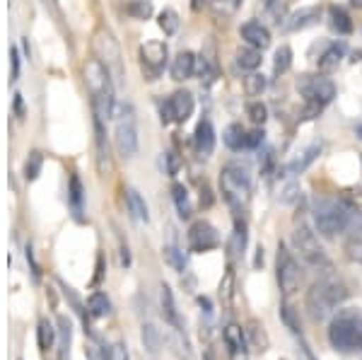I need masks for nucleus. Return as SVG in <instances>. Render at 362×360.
Returning a JSON list of instances; mask_svg holds the SVG:
<instances>
[{"label":"nucleus","mask_w":362,"mask_h":360,"mask_svg":"<svg viewBox=\"0 0 362 360\" xmlns=\"http://www.w3.org/2000/svg\"><path fill=\"white\" fill-rule=\"evenodd\" d=\"M165 252V259H167V264L172 266L174 271H179V274H184V269H186V257H184V252H181L179 247H174V245H169L162 249Z\"/></svg>","instance_id":"36"},{"label":"nucleus","mask_w":362,"mask_h":360,"mask_svg":"<svg viewBox=\"0 0 362 360\" xmlns=\"http://www.w3.org/2000/svg\"><path fill=\"white\" fill-rule=\"evenodd\" d=\"M160 305H162V317H165V322L172 324L174 332H184L179 310H177V300H174V293L167 283H162V288H160Z\"/></svg>","instance_id":"16"},{"label":"nucleus","mask_w":362,"mask_h":360,"mask_svg":"<svg viewBox=\"0 0 362 360\" xmlns=\"http://www.w3.org/2000/svg\"><path fill=\"white\" fill-rule=\"evenodd\" d=\"M276 278H278V286L280 293L285 298L295 295L300 290L302 283V269H300V261L295 259V254L290 252L288 247L280 242L278 245V257H276Z\"/></svg>","instance_id":"8"},{"label":"nucleus","mask_w":362,"mask_h":360,"mask_svg":"<svg viewBox=\"0 0 362 360\" xmlns=\"http://www.w3.org/2000/svg\"><path fill=\"white\" fill-rule=\"evenodd\" d=\"M167 44L165 42H148L140 46V68H143L145 78L157 80L165 73L167 66Z\"/></svg>","instance_id":"12"},{"label":"nucleus","mask_w":362,"mask_h":360,"mask_svg":"<svg viewBox=\"0 0 362 360\" xmlns=\"http://www.w3.org/2000/svg\"><path fill=\"white\" fill-rule=\"evenodd\" d=\"M126 13L136 17V20H148L153 15V5H150V0H133V3L126 5Z\"/></svg>","instance_id":"39"},{"label":"nucleus","mask_w":362,"mask_h":360,"mask_svg":"<svg viewBox=\"0 0 362 360\" xmlns=\"http://www.w3.org/2000/svg\"><path fill=\"white\" fill-rule=\"evenodd\" d=\"M297 92L307 104V119H314L326 104L334 102L336 85L324 75H300L297 78Z\"/></svg>","instance_id":"5"},{"label":"nucleus","mask_w":362,"mask_h":360,"mask_svg":"<svg viewBox=\"0 0 362 360\" xmlns=\"http://www.w3.org/2000/svg\"><path fill=\"white\" fill-rule=\"evenodd\" d=\"M247 249V223L244 220H235V235H232V252L244 254Z\"/></svg>","instance_id":"37"},{"label":"nucleus","mask_w":362,"mask_h":360,"mask_svg":"<svg viewBox=\"0 0 362 360\" xmlns=\"http://www.w3.org/2000/svg\"><path fill=\"white\" fill-rule=\"evenodd\" d=\"M280 317H283V322H285V324H288V327H290V332H293V334H297V336L302 334V327H300V317L295 315V310H293V307H290V305H283V307H280Z\"/></svg>","instance_id":"42"},{"label":"nucleus","mask_w":362,"mask_h":360,"mask_svg":"<svg viewBox=\"0 0 362 360\" xmlns=\"http://www.w3.org/2000/svg\"><path fill=\"white\" fill-rule=\"evenodd\" d=\"M126 203H128V211H131L133 218L140 220V223H148V220H150V211H148V203H145V199L140 196V191L128 189L126 191Z\"/></svg>","instance_id":"24"},{"label":"nucleus","mask_w":362,"mask_h":360,"mask_svg":"<svg viewBox=\"0 0 362 360\" xmlns=\"http://www.w3.org/2000/svg\"><path fill=\"white\" fill-rule=\"evenodd\" d=\"M242 8V0H210V10L218 20H230Z\"/></svg>","instance_id":"30"},{"label":"nucleus","mask_w":362,"mask_h":360,"mask_svg":"<svg viewBox=\"0 0 362 360\" xmlns=\"http://www.w3.org/2000/svg\"><path fill=\"white\" fill-rule=\"evenodd\" d=\"M264 143V131L256 129V131H249V150L259 148V145Z\"/></svg>","instance_id":"46"},{"label":"nucleus","mask_w":362,"mask_h":360,"mask_svg":"<svg viewBox=\"0 0 362 360\" xmlns=\"http://www.w3.org/2000/svg\"><path fill=\"white\" fill-rule=\"evenodd\" d=\"M223 339L227 348H230L232 356H239V353L247 351V339H244V329L237 327V324H227L225 332H223Z\"/></svg>","instance_id":"23"},{"label":"nucleus","mask_w":362,"mask_h":360,"mask_svg":"<svg viewBox=\"0 0 362 360\" xmlns=\"http://www.w3.org/2000/svg\"><path fill=\"white\" fill-rule=\"evenodd\" d=\"M56 334H58V329H54V324H51L49 319H39L37 341H39V348H42V351H49V348H54Z\"/></svg>","instance_id":"31"},{"label":"nucleus","mask_w":362,"mask_h":360,"mask_svg":"<svg viewBox=\"0 0 362 360\" xmlns=\"http://www.w3.org/2000/svg\"><path fill=\"white\" fill-rule=\"evenodd\" d=\"M326 336L338 353H362V307H341L329 319Z\"/></svg>","instance_id":"1"},{"label":"nucleus","mask_w":362,"mask_h":360,"mask_svg":"<svg viewBox=\"0 0 362 360\" xmlns=\"http://www.w3.org/2000/svg\"><path fill=\"white\" fill-rule=\"evenodd\" d=\"M194 148L201 158H210L215 150V129L210 124V119H201L194 133Z\"/></svg>","instance_id":"15"},{"label":"nucleus","mask_w":362,"mask_h":360,"mask_svg":"<svg viewBox=\"0 0 362 360\" xmlns=\"http://www.w3.org/2000/svg\"><path fill=\"white\" fill-rule=\"evenodd\" d=\"M196 109L194 95L186 90H177L172 97H167L165 102L160 104V116L162 124H184Z\"/></svg>","instance_id":"10"},{"label":"nucleus","mask_w":362,"mask_h":360,"mask_svg":"<svg viewBox=\"0 0 362 360\" xmlns=\"http://www.w3.org/2000/svg\"><path fill=\"white\" fill-rule=\"evenodd\" d=\"M266 85H268V80L261 73H256V71L244 78V90H247L249 97H261V95H264V90H266Z\"/></svg>","instance_id":"35"},{"label":"nucleus","mask_w":362,"mask_h":360,"mask_svg":"<svg viewBox=\"0 0 362 360\" xmlns=\"http://www.w3.org/2000/svg\"><path fill=\"white\" fill-rule=\"evenodd\" d=\"M165 160H167V174H169V177L179 174V167H181L179 155H177V153H167V155H165Z\"/></svg>","instance_id":"45"},{"label":"nucleus","mask_w":362,"mask_h":360,"mask_svg":"<svg viewBox=\"0 0 362 360\" xmlns=\"http://www.w3.org/2000/svg\"><path fill=\"white\" fill-rule=\"evenodd\" d=\"M70 344H73V324L66 315L58 317V360L70 358Z\"/></svg>","instance_id":"21"},{"label":"nucleus","mask_w":362,"mask_h":360,"mask_svg":"<svg viewBox=\"0 0 362 360\" xmlns=\"http://www.w3.org/2000/svg\"><path fill=\"white\" fill-rule=\"evenodd\" d=\"M343 54H346L343 44H331L329 49H326L324 54H321V58H319V71H324V73L336 71V68L341 66Z\"/></svg>","instance_id":"26"},{"label":"nucleus","mask_w":362,"mask_h":360,"mask_svg":"<svg viewBox=\"0 0 362 360\" xmlns=\"http://www.w3.org/2000/svg\"><path fill=\"white\" fill-rule=\"evenodd\" d=\"M196 73L201 75V80H213V68H210V61L206 56H196Z\"/></svg>","instance_id":"44"},{"label":"nucleus","mask_w":362,"mask_h":360,"mask_svg":"<svg viewBox=\"0 0 362 360\" xmlns=\"http://www.w3.org/2000/svg\"><path fill=\"white\" fill-rule=\"evenodd\" d=\"M206 360H213V356H210V353H208V356H206Z\"/></svg>","instance_id":"52"},{"label":"nucleus","mask_w":362,"mask_h":360,"mask_svg":"<svg viewBox=\"0 0 362 360\" xmlns=\"http://www.w3.org/2000/svg\"><path fill=\"white\" fill-rule=\"evenodd\" d=\"M169 73H172V78L177 80V83H181V80H189L191 75L196 73V56L191 54V51H181V54H177V58L172 61Z\"/></svg>","instance_id":"19"},{"label":"nucleus","mask_w":362,"mask_h":360,"mask_svg":"<svg viewBox=\"0 0 362 360\" xmlns=\"http://www.w3.org/2000/svg\"><path fill=\"white\" fill-rule=\"evenodd\" d=\"M223 141L230 150H235V153H239V150H249V131L244 129L242 124H230L223 133Z\"/></svg>","instance_id":"20"},{"label":"nucleus","mask_w":362,"mask_h":360,"mask_svg":"<svg viewBox=\"0 0 362 360\" xmlns=\"http://www.w3.org/2000/svg\"><path fill=\"white\" fill-rule=\"evenodd\" d=\"M140 336H143V346L148 348V353H160V348L162 344H165V336H162L160 329L155 327L153 322H148V324H143V332H140Z\"/></svg>","instance_id":"28"},{"label":"nucleus","mask_w":362,"mask_h":360,"mask_svg":"<svg viewBox=\"0 0 362 360\" xmlns=\"http://www.w3.org/2000/svg\"><path fill=\"white\" fill-rule=\"evenodd\" d=\"M95 133H97V158H99V170L109 167V145H107V131H104V116L95 112Z\"/></svg>","instance_id":"22"},{"label":"nucleus","mask_w":362,"mask_h":360,"mask_svg":"<svg viewBox=\"0 0 362 360\" xmlns=\"http://www.w3.org/2000/svg\"><path fill=\"white\" fill-rule=\"evenodd\" d=\"M104 360H131L128 358V346L126 344H114V346H107L102 351Z\"/></svg>","instance_id":"43"},{"label":"nucleus","mask_w":362,"mask_h":360,"mask_svg":"<svg viewBox=\"0 0 362 360\" xmlns=\"http://www.w3.org/2000/svg\"><path fill=\"white\" fill-rule=\"evenodd\" d=\"M346 300H348V288L343 286V281H338L334 276H324L319 281H314V286L309 288L307 310L312 319L324 322V319L334 317Z\"/></svg>","instance_id":"2"},{"label":"nucleus","mask_w":362,"mask_h":360,"mask_svg":"<svg viewBox=\"0 0 362 360\" xmlns=\"http://www.w3.org/2000/svg\"><path fill=\"white\" fill-rule=\"evenodd\" d=\"M116 119V148L124 158H133L138 153V126H136V112L131 104H119L114 112Z\"/></svg>","instance_id":"7"},{"label":"nucleus","mask_w":362,"mask_h":360,"mask_svg":"<svg viewBox=\"0 0 362 360\" xmlns=\"http://www.w3.org/2000/svg\"><path fill=\"white\" fill-rule=\"evenodd\" d=\"M42 165H44V158L42 153H32L25 162V177L29 182H34V179L39 177V172H42Z\"/></svg>","instance_id":"40"},{"label":"nucleus","mask_w":362,"mask_h":360,"mask_svg":"<svg viewBox=\"0 0 362 360\" xmlns=\"http://www.w3.org/2000/svg\"><path fill=\"white\" fill-rule=\"evenodd\" d=\"M239 37L247 42V46H254V49H259V51L271 46V32H268L266 25H261V22H256V20L244 22L242 29H239Z\"/></svg>","instance_id":"13"},{"label":"nucleus","mask_w":362,"mask_h":360,"mask_svg":"<svg viewBox=\"0 0 362 360\" xmlns=\"http://www.w3.org/2000/svg\"><path fill=\"white\" fill-rule=\"evenodd\" d=\"M220 189H223L225 201L232 208H237V211L247 208V203L251 201V177L247 167L237 165V162L225 165L220 172Z\"/></svg>","instance_id":"6"},{"label":"nucleus","mask_w":362,"mask_h":360,"mask_svg":"<svg viewBox=\"0 0 362 360\" xmlns=\"http://www.w3.org/2000/svg\"><path fill=\"white\" fill-rule=\"evenodd\" d=\"M319 17H321V10L314 8V5L312 8H300V10H295V13H290L288 17H285L283 29L285 32H302V29L317 25Z\"/></svg>","instance_id":"14"},{"label":"nucleus","mask_w":362,"mask_h":360,"mask_svg":"<svg viewBox=\"0 0 362 360\" xmlns=\"http://www.w3.org/2000/svg\"><path fill=\"white\" fill-rule=\"evenodd\" d=\"M247 114L256 126H264L268 119V109L264 102H249L247 104Z\"/></svg>","instance_id":"41"},{"label":"nucleus","mask_w":362,"mask_h":360,"mask_svg":"<svg viewBox=\"0 0 362 360\" xmlns=\"http://www.w3.org/2000/svg\"><path fill=\"white\" fill-rule=\"evenodd\" d=\"M44 5H46V8H51V10H54V13H56L58 17H61V10H58L56 0H44Z\"/></svg>","instance_id":"48"},{"label":"nucleus","mask_w":362,"mask_h":360,"mask_svg":"<svg viewBox=\"0 0 362 360\" xmlns=\"http://www.w3.org/2000/svg\"><path fill=\"white\" fill-rule=\"evenodd\" d=\"M350 223H353V213L343 201L336 199H321L314 206V228L321 237L334 240V237L343 235Z\"/></svg>","instance_id":"4"},{"label":"nucleus","mask_w":362,"mask_h":360,"mask_svg":"<svg viewBox=\"0 0 362 360\" xmlns=\"http://www.w3.org/2000/svg\"><path fill=\"white\" fill-rule=\"evenodd\" d=\"M293 247H295V252L300 254V259L305 261V264L314 266V269H329L331 266L324 247L319 245L317 235L309 228H305V225H300V228L293 232Z\"/></svg>","instance_id":"9"},{"label":"nucleus","mask_w":362,"mask_h":360,"mask_svg":"<svg viewBox=\"0 0 362 360\" xmlns=\"http://www.w3.org/2000/svg\"><path fill=\"white\" fill-rule=\"evenodd\" d=\"M350 5H353V8H358V10H362V0H350Z\"/></svg>","instance_id":"50"},{"label":"nucleus","mask_w":362,"mask_h":360,"mask_svg":"<svg viewBox=\"0 0 362 360\" xmlns=\"http://www.w3.org/2000/svg\"><path fill=\"white\" fill-rule=\"evenodd\" d=\"M203 3H206V0H191V8H194V10H201V8H203Z\"/></svg>","instance_id":"49"},{"label":"nucleus","mask_w":362,"mask_h":360,"mask_svg":"<svg viewBox=\"0 0 362 360\" xmlns=\"http://www.w3.org/2000/svg\"><path fill=\"white\" fill-rule=\"evenodd\" d=\"M157 25H160V29L165 34H169V37H172V34H177V29H179V15L174 13V10H162L160 13V20H157Z\"/></svg>","instance_id":"38"},{"label":"nucleus","mask_w":362,"mask_h":360,"mask_svg":"<svg viewBox=\"0 0 362 360\" xmlns=\"http://www.w3.org/2000/svg\"><path fill=\"white\" fill-rule=\"evenodd\" d=\"M68 206H70V213H73L75 220H85V187H83V182H80L78 174H73V177H70Z\"/></svg>","instance_id":"17"},{"label":"nucleus","mask_w":362,"mask_h":360,"mask_svg":"<svg viewBox=\"0 0 362 360\" xmlns=\"http://www.w3.org/2000/svg\"><path fill=\"white\" fill-rule=\"evenodd\" d=\"M355 136H358V138H360V141H362V124L358 126V129H355Z\"/></svg>","instance_id":"51"},{"label":"nucleus","mask_w":362,"mask_h":360,"mask_svg":"<svg viewBox=\"0 0 362 360\" xmlns=\"http://www.w3.org/2000/svg\"><path fill=\"white\" fill-rule=\"evenodd\" d=\"M10 58H13V80H17V75H20V56H17V49L10 51Z\"/></svg>","instance_id":"47"},{"label":"nucleus","mask_w":362,"mask_h":360,"mask_svg":"<svg viewBox=\"0 0 362 360\" xmlns=\"http://www.w3.org/2000/svg\"><path fill=\"white\" fill-rule=\"evenodd\" d=\"M346 257L355 264H362V223H350V228L346 230Z\"/></svg>","instance_id":"18"},{"label":"nucleus","mask_w":362,"mask_h":360,"mask_svg":"<svg viewBox=\"0 0 362 360\" xmlns=\"http://www.w3.org/2000/svg\"><path fill=\"white\" fill-rule=\"evenodd\" d=\"M329 25L336 34H341V37L353 32V20H350L348 10L338 8V5H334V8L329 10Z\"/></svg>","instance_id":"25"},{"label":"nucleus","mask_w":362,"mask_h":360,"mask_svg":"<svg viewBox=\"0 0 362 360\" xmlns=\"http://www.w3.org/2000/svg\"><path fill=\"white\" fill-rule=\"evenodd\" d=\"M172 199L174 206H177L179 218H191V201H189V191H186L184 184H174L172 187Z\"/></svg>","instance_id":"32"},{"label":"nucleus","mask_w":362,"mask_h":360,"mask_svg":"<svg viewBox=\"0 0 362 360\" xmlns=\"http://www.w3.org/2000/svg\"><path fill=\"white\" fill-rule=\"evenodd\" d=\"M186 245H189V252H194V254L210 252V249L220 247V232L215 225H210L208 220H196L189 228Z\"/></svg>","instance_id":"11"},{"label":"nucleus","mask_w":362,"mask_h":360,"mask_svg":"<svg viewBox=\"0 0 362 360\" xmlns=\"http://www.w3.org/2000/svg\"><path fill=\"white\" fill-rule=\"evenodd\" d=\"M85 80L90 85V95H92V107L95 112H99L104 119H114L116 112V100H114V83H112V73L107 71L102 61H90L85 66Z\"/></svg>","instance_id":"3"},{"label":"nucleus","mask_w":362,"mask_h":360,"mask_svg":"<svg viewBox=\"0 0 362 360\" xmlns=\"http://www.w3.org/2000/svg\"><path fill=\"white\" fill-rule=\"evenodd\" d=\"M261 51L259 49H254V46H244V49H239L237 51V66L242 68V71H251L254 73L256 68L261 66Z\"/></svg>","instance_id":"29"},{"label":"nucleus","mask_w":362,"mask_h":360,"mask_svg":"<svg viewBox=\"0 0 362 360\" xmlns=\"http://www.w3.org/2000/svg\"><path fill=\"white\" fill-rule=\"evenodd\" d=\"M290 66H293V49L283 44L276 51V58H273V71H276V75H283L290 71Z\"/></svg>","instance_id":"34"},{"label":"nucleus","mask_w":362,"mask_h":360,"mask_svg":"<svg viewBox=\"0 0 362 360\" xmlns=\"http://www.w3.org/2000/svg\"><path fill=\"white\" fill-rule=\"evenodd\" d=\"M87 312H90V317H107L109 312H112V300L107 298V293H102V290H97V293H92L90 298H87Z\"/></svg>","instance_id":"27"},{"label":"nucleus","mask_w":362,"mask_h":360,"mask_svg":"<svg viewBox=\"0 0 362 360\" xmlns=\"http://www.w3.org/2000/svg\"><path fill=\"white\" fill-rule=\"evenodd\" d=\"M319 153H321V145H312V148H307L305 153L300 155V158L290 162V165H288V172H290V174H300V172H305L307 167L319 158Z\"/></svg>","instance_id":"33"}]
</instances>
